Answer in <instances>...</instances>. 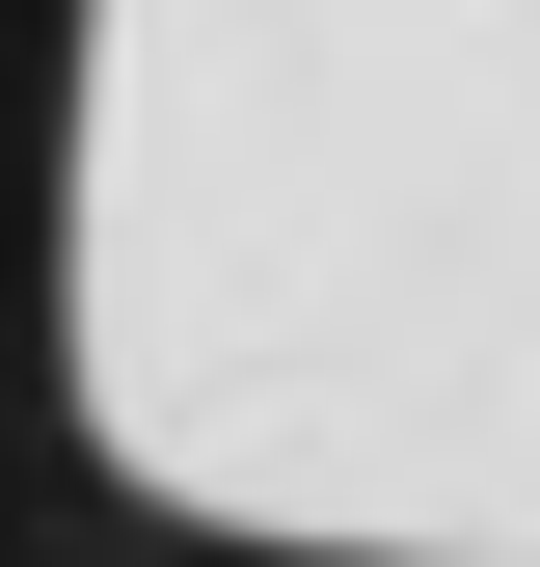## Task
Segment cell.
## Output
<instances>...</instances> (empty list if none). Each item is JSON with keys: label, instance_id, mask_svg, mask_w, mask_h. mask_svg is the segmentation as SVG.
<instances>
[{"label": "cell", "instance_id": "obj_1", "mask_svg": "<svg viewBox=\"0 0 540 567\" xmlns=\"http://www.w3.org/2000/svg\"><path fill=\"white\" fill-rule=\"evenodd\" d=\"M0 567H540V351L405 379V405H298V433L0 460Z\"/></svg>", "mask_w": 540, "mask_h": 567}]
</instances>
